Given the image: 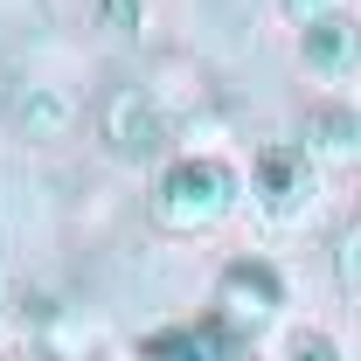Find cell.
I'll return each mask as SVG.
<instances>
[{"label":"cell","mask_w":361,"mask_h":361,"mask_svg":"<svg viewBox=\"0 0 361 361\" xmlns=\"http://www.w3.org/2000/svg\"><path fill=\"white\" fill-rule=\"evenodd\" d=\"M236 209V174L223 160H174L160 188H153V223L174 229V236H195V229H216Z\"/></svg>","instance_id":"obj_1"},{"label":"cell","mask_w":361,"mask_h":361,"mask_svg":"<svg viewBox=\"0 0 361 361\" xmlns=\"http://www.w3.org/2000/svg\"><path fill=\"white\" fill-rule=\"evenodd\" d=\"M97 139L118 153V160H153L167 139H174V118L160 111V97L146 84H111L104 97H97Z\"/></svg>","instance_id":"obj_2"},{"label":"cell","mask_w":361,"mask_h":361,"mask_svg":"<svg viewBox=\"0 0 361 361\" xmlns=\"http://www.w3.org/2000/svg\"><path fill=\"white\" fill-rule=\"evenodd\" d=\"M278 306H285V285H278V271H271L264 257H236V264H223V278H216V326H229V334H257Z\"/></svg>","instance_id":"obj_3"},{"label":"cell","mask_w":361,"mask_h":361,"mask_svg":"<svg viewBox=\"0 0 361 361\" xmlns=\"http://www.w3.org/2000/svg\"><path fill=\"white\" fill-rule=\"evenodd\" d=\"M250 174H257V195H264V209H278V216H285V209L306 195V180H313V153L278 139V146H264V153H257V167H250Z\"/></svg>","instance_id":"obj_4"},{"label":"cell","mask_w":361,"mask_h":361,"mask_svg":"<svg viewBox=\"0 0 361 361\" xmlns=\"http://www.w3.org/2000/svg\"><path fill=\"white\" fill-rule=\"evenodd\" d=\"M306 35H299V49H306V70H319V77H341L348 70V56H355V21L348 14H313V21H299Z\"/></svg>","instance_id":"obj_5"},{"label":"cell","mask_w":361,"mask_h":361,"mask_svg":"<svg viewBox=\"0 0 361 361\" xmlns=\"http://www.w3.org/2000/svg\"><path fill=\"white\" fill-rule=\"evenodd\" d=\"M139 361H223V326H160L139 341Z\"/></svg>","instance_id":"obj_6"},{"label":"cell","mask_w":361,"mask_h":361,"mask_svg":"<svg viewBox=\"0 0 361 361\" xmlns=\"http://www.w3.org/2000/svg\"><path fill=\"white\" fill-rule=\"evenodd\" d=\"M355 139H361V126H355V111H348V104H313V111H306V153L348 160V153H355Z\"/></svg>","instance_id":"obj_7"},{"label":"cell","mask_w":361,"mask_h":361,"mask_svg":"<svg viewBox=\"0 0 361 361\" xmlns=\"http://www.w3.org/2000/svg\"><path fill=\"white\" fill-rule=\"evenodd\" d=\"M14 118L28 126L35 139H56L63 126H70V104L56 97V90H42V84H28V97H14Z\"/></svg>","instance_id":"obj_8"},{"label":"cell","mask_w":361,"mask_h":361,"mask_svg":"<svg viewBox=\"0 0 361 361\" xmlns=\"http://www.w3.org/2000/svg\"><path fill=\"white\" fill-rule=\"evenodd\" d=\"M90 14L104 28H139V0H90Z\"/></svg>","instance_id":"obj_9"},{"label":"cell","mask_w":361,"mask_h":361,"mask_svg":"<svg viewBox=\"0 0 361 361\" xmlns=\"http://www.w3.org/2000/svg\"><path fill=\"white\" fill-rule=\"evenodd\" d=\"M355 250H361V229H341V243H334V271H341V292H355Z\"/></svg>","instance_id":"obj_10"},{"label":"cell","mask_w":361,"mask_h":361,"mask_svg":"<svg viewBox=\"0 0 361 361\" xmlns=\"http://www.w3.org/2000/svg\"><path fill=\"white\" fill-rule=\"evenodd\" d=\"M285 361H341V348H334L326 334H299V341H292V355H285Z\"/></svg>","instance_id":"obj_11"},{"label":"cell","mask_w":361,"mask_h":361,"mask_svg":"<svg viewBox=\"0 0 361 361\" xmlns=\"http://www.w3.org/2000/svg\"><path fill=\"white\" fill-rule=\"evenodd\" d=\"M278 7H285L292 21H313V14H326V7H334V0H278Z\"/></svg>","instance_id":"obj_12"}]
</instances>
